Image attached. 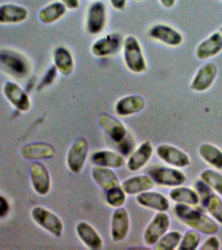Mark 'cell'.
Returning a JSON list of instances; mask_svg holds the SVG:
<instances>
[{
	"label": "cell",
	"instance_id": "6da1fadb",
	"mask_svg": "<svg viewBox=\"0 0 222 250\" xmlns=\"http://www.w3.org/2000/svg\"><path fill=\"white\" fill-rule=\"evenodd\" d=\"M174 212L181 222L202 233L214 234L219 230V226L216 221L193 208L190 205L177 203Z\"/></svg>",
	"mask_w": 222,
	"mask_h": 250
},
{
	"label": "cell",
	"instance_id": "7a4b0ae2",
	"mask_svg": "<svg viewBox=\"0 0 222 250\" xmlns=\"http://www.w3.org/2000/svg\"><path fill=\"white\" fill-rule=\"evenodd\" d=\"M123 59L128 69L135 74L147 70V61L140 41L133 35H128L123 42Z\"/></svg>",
	"mask_w": 222,
	"mask_h": 250
},
{
	"label": "cell",
	"instance_id": "3957f363",
	"mask_svg": "<svg viewBox=\"0 0 222 250\" xmlns=\"http://www.w3.org/2000/svg\"><path fill=\"white\" fill-rule=\"evenodd\" d=\"M1 67L5 72L19 79H24L30 72V64L22 54L12 50H1L0 54Z\"/></svg>",
	"mask_w": 222,
	"mask_h": 250
},
{
	"label": "cell",
	"instance_id": "277c9868",
	"mask_svg": "<svg viewBox=\"0 0 222 250\" xmlns=\"http://www.w3.org/2000/svg\"><path fill=\"white\" fill-rule=\"evenodd\" d=\"M148 35L153 40L167 46H180L184 42V37L180 31L166 23H159L152 25Z\"/></svg>",
	"mask_w": 222,
	"mask_h": 250
},
{
	"label": "cell",
	"instance_id": "5b68a950",
	"mask_svg": "<svg viewBox=\"0 0 222 250\" xmlns=\"http://www.w3.org/2000/svg\"><path fill=\"white\" fill-rule=\"evenodd\" d=\"M32 217L34 222L56 237L61 236L63 230L61 219L48 209L42 207L33 208Z\"/></svg>",
	"mask_w": 222,
	"mask_h": 250
},
{
	"label": "cell",
	"instance_id": "8992f818",
	"mask_svg": "<svg viewBox=\"0 0 222 250\" xmlns=\"http://www.w3.org/2000/svg\"><path fill=\"white\" fill-rule=\"evenodd\" d=\"M218 68L213 62L202 64L190 82L191 90L203 93L211 88L217 78Z\"/></svg>",
	"mask_w": 222,
	"mask_h": 250
},
{
	"label": "cell",
	"instance_id": "52a82bcc",
	"mask_svg": "<svg viewBox=\"0 0 222 250\" xmlns=\"http://www.w3.org/2000/svg\"><path fill=\"white\" fill-rule=\"evenodd\" d=\"M149 175L155 183L163 187H180L186 181L184 174L180 170L172 167L153 168L149 171Z\"/></svg>",
	"mask_w": 222,
	"mask_h": 250
},
{
	"label": "cell",
	"instance_id": "ba28073f",
	"mask_svg": "<svg viewBox=\"0 0 222 250\" xmlns=\"http://www.w3.org/2000/svg\"><path fill=\"white\" fill-rule=\"evenodd\" d=\"M170 226V218L165 212H159L148 225L144 232L143 238L145 244L155 245L160 238L168 230Z\"/></svg>",
	"mask_w": 222,
	"mask_h": 250
},
{
	"label": "cell",
	"instance_id": "9c48e42d",
	"mask_svg": "<svg viewBox=\"0 0 222 250\" xmlns=\"http://www.w3.org/2000/svg\"><path fill=\"white\" fill-rule=\"evenodd\" d=\"M106 7L102 1H96L88 7L86 15V29L90 34L102 32L106 25Z\"/></svg>",
	"mask_w": 222,
	"mask_h": 250
},
{
	"label": "cell",
	"instance_id": "30bf717a",
	"mask_svg": "<svg viewBox=\"0 0 222 250\" xmlns=\"http://www.w3.org/2000/svg\"><path fill=\"white\" fill-rule=\"evenodd\" d=\"M157 154L160 159L173 167H186L190 164V158L188 154L171 145H160L157 148Z\"/></svg>",
	"mask_w": 222,
	"mask_h": 250
},
{
	"label": "cell",
	"instance_id": "8fae6325",
	"mask_svg": "<svg viewBox=\"0 0 222 250\" xmlns=\"http://www.w3.org/2000/svg\"><path fill=\"white\" fill-rule=\"evenodd\" d=\"M89 145L83 138L78 139L70 148L67 155V164L73 173H79L83 169L88 154Z\"/></svg>",
	"mask_w": 222,
	"mask_h": 250
},
{
	"label": "cell",
	"instance_id": "7c38bea8",
	"mask_svg": "<svg viewBox=\"0 0 222 250\" xmlns=\"http://www.w3.org/2000/svg\"><path fill=\"white\" fill-rule=\"evenodd\" d=\"M29 169L34 190L40 195L47 194L51 187L50 176L47 168L40 162H32Z\"/></svg>",
	"mask_w": 222,
	"mask_h": 250
},
{
	"label": "cell",
	"instance_id": "4fadbf2b",
	"mask_svg": "<svg viewBox=\"0 0 222 250\" xmlns=\"http://www.w3.org/2000/svg\"><path fill=\"white\" fill-rule=\"evenodd\" d=\"M3 91L9 103L19 111L25 112L31 108L30 97L18 84L10 81L5 82Z\"/></svg>",
	"mask_w": 222,
	"mask_h": 250
},
{
	"label": "cell",
	"instance_id": "5bb4252c",
	"mask_svg": "<svg viewBox=\"0 0 222 250\" xmlns=\"http://www.w3.org/2000/svg\"><path fill=\"white\" fill-rule=\"evenodd\" d=\"M222 52V35L215 31L204 39L196 49L197 58L200 60H209Z\"/></svg>",
	"mask_w": 222,
	"mask_h": 250
},
{
	"label": "cell",
	"instance_id": "9a60e30c",
	"mask_svg": "<svg viewBox=\"0 0 222 250\" xmlns=\"http://www.w3.org/2000/svg\"><path fill=\"white\" fill-rule=\"evenodd\" d=\"M121 44V37L118 33H110L98 39L91 46V52L95 56L104 58L118 52Z\"/></svg>",
	"mask_w": 222,
	"mask_h": 250
},
{
	"label": "cell",
	"instance_id": "2e32d148",
	"mask_svg": "<svg viewBox=\"0 0 222 250\" xmlns=\"http://www.w3.org/2000/svg\"><path fill=\"white\" fill-rule=\"evenodd\" d=\"M130 229V218L128 211L120 207L113 214L111 234L115 242L123 240L126 237Z\"/></svg>",
	"mask_w": 222,
	"mask_h": 250
},
{
	"label": "cell",
	"instance_id": "e0dca14e",
	"mask_svg": "<svg viewBox=\"0 0 222 250\" xmlns=\"http://www.w3.org/2000/svg\"><path fill=\"white\" fill-rule=\"evenodd\" d=\"M98 123L103 129L116 142L123 141L126 135V128L123 123L108 113H101Z\"/></svg>",
	"mask_w": 222,
	"mask_h": 250
},
{
	"label": "cell",
	"instance_id": "ac0fdd59",
	"mask_svg": "<svg viewBox=\"0 0 222 250\" xmlns=\"http://www.w3.org/2000/svg\"><path fill=\"white\" fill-rule=\"evenodd\" d=\"M136 201L141 206L157 212H166L170 207L167 197L158 191H147L140 193Z\"/></svg>",
	"mask_w": 222,
	"mask_h": 250
},
{
	"label": "cell",
	"instance_id": "d6986e66",
	"mask_svg": "<svg viewBox=\"0 0 222 250\" xmlns=\"http://www.w3.org/2000/svg\"><path fill=\"white\" fill-rule=\"evenodd\" d=\"M145 105V100L141 96L128 95L119 100L115 110L120 116H130L143 110Z\"/></svg>",
	"mask_w": 222,
	"mask_h": 250
},
{
	"label": "cell",
	"instance_id": "ffe728a7",
	"mask_svg": "<svg viewBox=\"0 0 222 250\" xmlns=\"http://www.w3.org/2000/svg\"><path fill=\"white\" fill-rule=\"evenodd\" d=\"M29 12L26 7L16 4L7 3L0 7V23L11 24L22 22L28 19Z\"/></svg>",
	"mask_w": 222,
	"mask_h": 250
},
{
	"label": "cell",
	"instance_id": "44dd1931",
	"mask_svg": "<svg viewBox=\"0 0 222 250\" xmlns=\"http://www.w3.org/2000/svg\"><path fill=\"white\" fill-rule=\"evenodd\" d=\"M21 154L28 160L50 159L55 156L56 150L51 145L46 143H34L23 146Z\"/></svg>",
	"mask_w": 222,
	"mask_h": 250
},
{
	"label": "cell",
	"instance_id": "7402d4cb",
	"mask_svg": "<svg viewBox=\"0 0 222 250\" xmlns=\"http://www.w3.org/2000/svg\"><path fill=\"white\" fill-rule=\"evenodd\" d=\"M153 154V146L151 143H142L130 156L127 162L128 169L131 171H136L145 167Z\"/></svg>",
	"mask_w": 222,
	"mask_h": 250
},
{
	"label": "cell",
	"instance_id": "603a6c76",
	"mask_svg": "<svg viewBox=\"0 0 222 250\" xmlns=\"http://www.w3.org/2000/svg\"><path fill=\"white\" fill-rule=\"evenodd\" d=\"M155 185L150 176L138 175L125 180L122 184V188L126 194L134 195L151 190Z\"/></svg>",
	"mask_w": 222,
	"mask_h": 250
},
{
	"label": "cell",
	"instance_id": "cb8c5ba5",
	"mask_svg": "<svg viewBox=\"0 0 222 250\" xmlns=\"http://www.w3.org/2000/svg\"><path fill=\"white\" fill-rule=\"evenodd\" d=\"M54 65L62 75L67 76L73 73L75 62L71 52L65 46H58L54 51Z\"/></svg>",
	"mask_w": 222,
	"mask_h": 250
},
{
	"label": "cell",
	"instance_id": "d4e9b609",
	"mask_svg": "<svg viewBox=\"0 0 222 250\" xmlns=\"http://www.w3.org/2000/svg\"><path fill=\"white\" fill-rule=\"evenodd\" d=\"M78 235L83 242L91 250L102 249L103 242L97 230L86 222L79 223L77 226Z\"/></svg>",
	"mask_w": 222,
	"mask_h": 250
},
{
	"label": "cell",
	"instance_id": "484cf974",
	"mask_svg": "<svg viewBox=\"0 0 222 250\" xmlns=\"http://www.w3.org/2000/svg\"><path fill=\"white\" fill-rule=\"evenodd\" d=\"M92 176L97 185L108 191L115 187H120V181L116 173L109 167L97 166L92 170Z\"/></svg>",
	"mask_w": 222,
	"mask_h": 250
},
{
	"label": "cell",
	"instance_id": "4316f807",
	"mask_svg": "<svg viewBox=\"0 0 222 250\" xmlns=\"http://www.w3.org/2000/svg\"><path fill=\"white\" fill-rule=\"evenodd\" d=\"M67 10V7L61 1L53 2L40 10L39 18L42 23L51 24L63 17Z\"/></svg>",
	"mask_w": 222,
	"mask_h": 250
},
{
	"label": "cell",
	"instance_id": "83f0119b",
	"mask_svg": "<svg viewBox=\"0 0 222 250\" xmlns=\"http://www.w3.org/2000/svg\"><path fill=\"white\" fill-rule=\"evenodd\" d=\"M169 197L173 201L194 207L199 205L200 197L194 189L188 187H175L170 191Z\"/></svg>",
	"mask_w": 222,
	"mask_h": 250
},
{
	"label": "cell",
	"instance_id": "f1b7e54d",
	"mask_svg": "<svg viewBox=\"0 0 222 250\" xmlns=\"http://www.w3.org/2000/svg\"><path fill=\"white\" fill-rule=\"evenodd\" d=\"M91 161L93 164L102 167L118 168L123 165L124 158L118 152L101 150L93 154Z\"/></svg>",
	"mask_w": 222,
	"mask_h": 250
},
{
	"label": "cell",
	"instance_id": "f546056e",
	"mask_svg": "<svg viewBox=\"0 0 222 250\" xmlns=\"http://www.w3.org/2000/svg\"><path fill=\"white\" fill-rule=\"evenodd\" d=\"M198 152L206 163L222 171V150L219 148L212 144H203L199 147Z\"/></svg>",
	"mask_w": 222,
	"mask_h": 250
},
{
	"label": "cell",
	"instance_id": "4dcf8cb0",
	"mask_svg": "<svg viewBox=\"0 0 222 250\" xmlns=\"http://www.w3.org/2000/svg\"><path fill=\"white\" fill-rule=\"evenodd\" d=\"M182 235L177 230L166 232L155 244L157 250H173L178 248Z\"/></svg>",
	"mask_w": 222,
	"mask_h": 250
},
{
	"label": "cell",
	"instance_id": "1f68e13d",
	"mask_svg": "<svg viewBox=\"0 0 222 250\" xmlns=\"http://www.w3.org/2000/svg\"><path fill=\"white\" fill-rule=\"evenodd\" d=\"M201 179L210 188L222 195V175L212 169H205L200 174Z\"/></svg>",
	"mask_w": 222,
	"mask_h": 250
},
{
	"label": "cell",
	"instance_id": "d6a6232c",
	"mask_svg": "<svg viewBox=\"0 0 222 250\" xmlns=\"http://www.w3.org/2000/svg\"><path fill=\"white\" fill-rule=\"evenodd\" d=\"M205 207L212 218L222 225V199L218 195H210L206 199Z\"/></svg>",
	"mask_w": 222,
	"mask_h": 250
},
{
	"label": "cell",
	"instance_id": "836d02e7",
	"mask_svg": "<svg viewBox=\"0 0 222 250\" xmlns=\"http://www.w3.org/2000/svg\"><path fill=\"white\" fill-rule=\"evenodd\" d=\"M201 234L200 232L194 229H191L185 232L177 249L180 250H196L200 245Z\"/></svg>",
	"mask_w": 222,
	"mask_h": 250
},
{
	"label": "cell",
	"instance_id": "e575fe53",
	"mask_svg": "<svg viewBox=\"0 0 222 250\" xmlns=\"http://www.w3.org/2000/svg\"><path fill=\"white\" fill-rule=\"evenodd\" d=\"M106 201L109 205L115 208H120L126 201L125 192L120 187H117L107 191Z\"/></svg>",
	"mask_w": 222,
	"mask_h": 250
},
{
	"label": "cell",
	"instance_id": "d590c367",
	"mask_svg": "<svg viewBox=\"0 0 222 250\" xmlns=\"http://www.w3.org/2000/svg\"><path fill=\"white\" fill-rule=\"evenodd\" d=\"M57 68L56 66L54 65L51 66L44 74L43 77H42L41 80H40L39 85H38V89L39 90H42L48 87L50 85H52L54 83V80H56V76H57L58 73Z\"/></svg>",
	"mask_w": 222,
	"mask_h": 250
},
{
	"label": "cell",
	"instance_id": "8d00e7d4",
	"mask_svg": "<svg viewBox=\"0 0 222 250\" xmlns=\"http://www.w3.org/2000/svg\"><path fill=\"white\" fill-rule=\"evenodd\" d=\"M220 248V240L215 236H211L203 242L200 249L201 250H218Z\"/></svg>",
	"mask_w": 222,
	"mask_h": 250
},
{
	"label": "cell",
	"instance_id": "74e56055",
	"mask_svg": "<svg viewBox=\"0 0 222 250\" xmlns=\"http://www.w3.org/2000/svg\"><path fill=\"white\" fill-rule=\"evenodd\" d=\"M0 201H1V206H0V216L1 218H4L6 216L7 213L9 210V205L8 201L4 197L1 196L0 197Z\"/></svg>",
	"mask_w": 222,
	"mask_h": 250
},
{
	"label": "cell",
	"instance_id": "f35d334b",
	"mask_svg": "<svg viewBox=\"0 0 222 250\" xmlns=\"http://www.w3.org/2000/svg\"><path fill=\"white\" fill-rule=\"evenodd\" d=\"M110 2L115 9L122 11L126 7L127 0H110Z\"/></svg>",
	"mask_w": 222,
	"mask_h": 250
},
{
	"label": "cell",
	"instance_id": "ab89813d",
	"mask_svg": "<svg viewBox=\"0 0 222 250\" xmlns=\"http://www.w3.org/2000/svg\"><path fill=\"white\" fill-rule=\"evenodd\" d=\"M61 1L69 9H77L80 6L79 0H61Z\"/></svg>",
	"mask_w": 222,
	"mask_h": 250
},
{
	"label": "cell",
	"instance_id": "60d3db41",
	"mask_svg": "<svg viewBox=\"0 0 222 250\" xmlns=\"http://www.w3.org/2000/svg\"><path fill=\"white\" fill-rule=\"evenodd\" d=\"M177 0H159L160 3L165 9H169L174 7Z\"/></svg>",
	"mask_w": 222,
	"mask_h": 250
},
{
	"label": "cell",
	"instance_id": "b9f144b4",
	"mask_svg": "<svg viewBox=\"0 0 222 250\" xmlns=\"http://www.w3.org/2000/svg\"><path fill=\"white\" fill-rule=\"evenodd\" d=\"M219 31L220 33H221V34L222 35V26L220 27Z\"/></svg>",
	"mask_w": 222,
	"mask_h": 250
},
{
	"label": "cell",
	"instance_id": "7bdbcfd3",
	"mask_svg": "<svg viewBox=\"0 0 222 250\" xmlns=\"http://www.w3.org/2000/svg\"><path fill=\"white\" fill-rule=\"evenodd\" d=\"M136 1H143V0H135Z\"/></svg>",
	"mask_w": 222,
	"mask_h": 250
},
{
	"label": "cell",
	"instance_id": "ee69618b",
	"mask_svg": "<svg viewBox=\"0 0 222 250\" xmlns=\"http://www.w3.org/2000/svg\"><path fill=\"white\" fill-rule=\"evenodd\" d=\"M220 1L222 2V0H220Z\"/></svg>",
	"mask_w": 222,
	"mask_h": 250
},
{
	"label": "cell",
	"instance_id": "f6af8a7d",
	"mask_svg": "<svg viewBox=\"0 0 222 250\" xmlns=\"http://www.w3.org/2000/svg\"><path fill=\"white\" fill-rule=\"evenodd\" d=\"M95 1H98V0H95Z\"/></svg>",
	"mask_w": 222,
	"mask_h": 250
}]
</instances>
